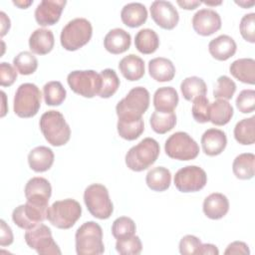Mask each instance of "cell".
<instances>
[{
  "label": "cell",
  "mask_w": 255,
  "mask_h": 255,
  "mask_svg": "<svg viewBox=\"0 0 255 255\" xmlns=\"http://www.w3.org/2000/svg\"><path fill=\"white\" fill-rule=\"evenodd\" d=\"M39 125L44 137L53 146L64 145L71 137V128L64 116L58 111L51 110L44 113Z\"/></svg>",
  "instance_id": "1"
},
{
  "label": "cell",
  "mask_w": 255,
  "mask_h": 255,
  "mask_svg": "<svg viewBox=\"0 0 255 255\" xmlns=\"http://www.w3.org/2000/svg\"><path fill=\"white\" fill-rule=\"evenodd\" d=\"M149 107V93L143 87L132 88L128 95L116 106L119 120L135 121L147 111Z\"/></svg>",
  "instance_id": "2"
},
{
  "label": "cell",
  "mask_w": 255,
  "mask_h": 255,
  "mask_svg": "<svg viewBox=\"0 0 255 255\" xmlns=\"http://www.w3.org/2000/svg\"><path fill=\"white\" fill-rule=\"evenodd\" d=\"M160 147L152 137H145L128 149L126 154V164L133 171H142L151 166L159 155Z\"/></svg>",
  "instance_id": "3"
},
{
  "label": "cell",
  "mask_w": 255,
  "mask_h": 255,
  "mask_svg": "<svg viewBox=\"0 0 255 255\" xmlns=\"http://www.w3.org/2000/svg\"><path fill=\"white\" fill-rule=\"evenodd\" d=\"M78 255H100L105 251L102 227L95 221L82 224L75 234Z\"/></svg>",
  "instance_id": "4"
},
{
  "label": "cell",
  "mask_w": 255,
  "mask_h": 255,
  "mask_svg": "<svg viewBox=\"0 0 255 255\" xmlns=\"http://www.w3.org/2000/svg\"><path fill=\"white\" fill-rule=\"evenodd\" d=\"M93 35V27L85 18H75L62 29L60 42L67 51H76L89 43Z\"/></svg>",
  "instance_id": "5"
},
{
  "label": "cell",
  "mask_w": 255,
  "mask_h": 255,
  "mask_svg": "<svg viewBox=\"0 0 255 255\" xmlns=\"http://www.w3.org/2000/svg\"><path fill=\"white\" fill-rule=\"evenodd\" d=\"M82 215V206L72 198L55 201L49 206L47 219L60 229H69L75 225Z\"/></svg>",
  "instance_id": "6"
},
{
  "label": "cell",
  "mask_w": 255,
  "mask_h": 255,
  "mask_svg": "<svg viewBox=\"0 0 255 255\" xmlns=\"http://www.w3.org/2000/svg\"><path fill=\"white\" fill-rule=\"evenodd\" d=\"M41 91L35 84H21L14 96V113L24 119L36 116L41 107Z\"/></svg>",
  "instance_id": "7"
},
{
  "label": "cell",
  "mask_w": 255,
  "mask_h": 255,
  "mask_svg": "<svg viewBox=\"0 0 255 255\" xmlns=\"http://www.w3.org/2000/svg\"><path fill=\"white\" fill-rule=\"evenodd\" d=\"M84 201L89 212L98 219H108L114 211V205L107 187L100 183L89 185L84 191Z\"/></svg>",
  "instance_id": "8"
},
{
  "label": "cell",
  "mask_w": 255,
  "mask_h": 255,
  "mask_svg": "<svg viewBox=\"0 0 255 255\" xmlns=\"http://www.w3.org/2000/svg\"><path fill=\"white\" fill-rule=\"evenodd\" d=\"M164 150L170 158L191 160L198 155L199 146L187 132L176 131L165 140Z\"/></svg>",
  "instance_id": "9"
},
{
  "label": "cell",
  "mask_w": 255,
  "mask_h": 255,
  "mask_svg": "<svg viewBox=\"0 0 255 255\" xmlns=\"http://www.w3.org/2000/svg\"><path fill=\"white\" fill-rule=\"evenodd\" d=\"M67 82L74 93L84 98L99 95L102 87L101 75L94 70L73 71L68 75Z\"/></svg>",
  "instance_id": "10"
},
{
  "label": "cell",
  "mask_w": 255,
  "mask_h": 255,
  "mask_svg": "<svg viewBox=\"0 0 255 255\" xmlns=\"http://www.w3.org/2000/svg\"><path fill=\"white\" fill-rule=\"evenodd\" d=\"M24 238L27 245L40 255H61L62 253L52 237L51 229L45 224L40 223L27 230Z\"/></svg>",
  "instance_id": "11"
},
{
  "label": "cell",
  "mask_w": 255,
  "mask_h": 255,
  "mask_svg": "<svg viewBox=\"0 0 255 255\" xmlns=\"http://www.w3.org/2000/svg\"><path fill=\"white\" fill-rule=\"evenodd\" d=\"M206 183V172L197 165L184 166L178 169L174 175V185L180 192L199 191Z\"/></svg>",
  "instance_id": "12"
},
{
  "label": "cell",
  "mask_w": 255,
  "mask_h": 255,
  "mask_svg": "<svg viewBox=\"0 0 255 255\" xmlns=\"http://www.w3.org/2000/svg\"><path fill=\"white\" fill-rule=\"evenodd\" d=\"M48 208L27 201L13 210L12 220L18 227L29 230L47 219Z\"/></svg>",
  "instance_id": "13"
},
{
  "label": "cell",
  "mask_w": 255,
  "mask_h": 255,
  "mask_svg": "<svg viewBox=\"0 0 255 255\" xmlns=\"http://www.w3.org/2000/svg\"><path fill=\"white\" fill-rule=\"evenodd\" d=\"M149 9L152 20L157 26L162 29L172 30L179 21L178 12L169 1H153Z\"/></svg>",
  "instance_id": "14"
},
{
  "label": "cell",
  "mask_w": 255,
  "mask_h": 255,
  "mask_svg": "<svg viewBox=\"0 0 255 255\" xmlns=\"http://www.w3.org/2000/svg\"><path fill=\"white\" fill-rule=\"evenodd\" d=\"M24 191L27 201L39 206L49 207L48 203L52 194V187L46 178L32 177L26 183Z\"/></svg>",
  "instance_id": "15"
},
{
  "label": "cell",
  "mask_w": 255,
  "mask_h": 255,
  "mask_svg": "<svg viewBox=\"0 0 255 255\" xmlns=\"http://www.w3.org/2000/svg\"><path fill=\"white\" fill-rule=\"evenodd\" d=\"M192 27L197 34L210 36L221 28V18L215 10L203 8L193 15Z\"/></svg>",
  "instance_id": "16"
},
{
  "label": "cell",
  "mask_w": 255,
  "mask_h": 255,
  "mask_svg": "<svg viewBox=\"0 0 255 255\" xmlns=\"http://www.w3.org/2000/svg\"><path fill=\"white\" fill-rule=\"evenodd\" d=\"M65 0H43L35 9L36 22L45 27L56 24L61 17V14L66 5Z\"/></svg>",
  "instance_id": "17"
},
{
  "label": "cell",
  "mask_w": 255,
  "mask_h": 255,
  "mask_svg": "<svg viewBox=\"0 0 255 255\" xmlns=\"http://www.w3.org/2000/svg\"><path fill=\"white\" fill-rule=\"evenodd\" d=\"M227 137L223 130L208 128L201 136V145L205 154L215 156L220 154L226 147Z\"/></svg>",
  "instance_id": "18"
},
{
  "label": "cell",
  "mask_w": 255,
  "mask_h": 255,
  "mask_svg": "<svg viewBox=\"0 0 255 255\" xmlns=\"http://www.w3.org/2000/svg\"><path fill=\"white\" fill-rule=\"evenodd\" d=\"M131 38L129 33L121 28H115L108 32L104 39L106 50L114 55L122 54L130 47Z\"/></svg>",
  "instance_id": "19"
},
{
  "label": "cell",
  "mask_w": 255,
  "mask_h": 255,
  "mask_svg": "<svg viewBox=\"0 0 255 255\" xmlns=\"http://www.w3.org/2000/svg\"><path fill=\"white\" fill-rule=\"evenodd\" d=\"M202 209L208 218L217 220L227 214L229 210V200L224 194L214 192L204 199Z\"/></svg>",
  "instance_id": "20"
},
{
  "label": "cell",
  "mask_w": 255,
  "mask_h": 255,
  "mask_svg": "<svg viewBox=\"0 0 255 255\" xmlns=\"http://www.w3.org/2000/svg\"><path fill=\"white\" fill-rule=\"evenodd\" d=\"M208 50L214 59L226 61L236 53L237 45L230 36L220 35L209 42Z\"/></svg>",
  "instance_id": "21"
},
{
  "label": "cell",
  "mask_w": 255,
  "mask_h": 255,
  "mask_svg": "<svg viewBox=\"0 0 255 255\" xmlns=\"http://www.w3.org/2000/svg\"><path fill=\"white\" fill-rule=\"evenodd\" d=\"M55 44L54 34L46 28L36 29L29 38V48L32 53L37 55H46L50 53Z\"/></svg>",
  "instance_id": "22"
},
{
  "label": "cell",
  "mask_w": 255,
  "mask_h": 255,
  "mask_svg": "<svg viewBox=\"0 0 255 255\" xmlns=\"http://www.w3.org/2000/svg\"><path fill=\"white\" fill-rule=\"evenodd\" d=\"M53 150L44 145L36 146L28 154V163L31 169L36 172H44L51 168L54 162Z\"/></svg>",
  "instance_id": "23"
},
{
  "label": "cell",
  "mask_w": 255,
  "mask_h": 255,
  "mask_svg": "<svg viewBox=\"0 0 255 255\" xmlns=\"http://www.w3.org/2000/svg\"><path fill=\"white\" fill-rule=\"evenodd\" d=\"M121 19L125 25L136 28L145 23L147 19L146 7L138 2L126 4L121 11Z\"/></svg>",
  "instance_id": "24"
},
{
  "label": "cell",
  "mask_w": 255,
  "mask_h": 255,
  "mask_svg": "<svg viewBox=\"0 0 255 255\" xmlns=\"http://www.w3.org/2000/svg\"><path fill=\"white\" fill-rule=\"evenodd\" d=\"M119 69L127 80L130 82L138 81L144 75V62L140 57L129 54L120 61Z\"/></svg>",
  "instance_id": "25"
},
{
  "label": "cell",
  "mask_w": 255,
  "mask_h": 255,
  "mask_svg": "<svg viewBox=\"0 0 255 255\" xmlns=\"http://www.w3.org/2000/svg\"><path fill=\"white\" fill-rule=\"evenodd\" d=\"M148 72L156 82H169L174 78L175 67L169 59L157 57L148 62Z\"/></svg>",
  "instance_id": "26"
},
{
  "label": "cell",
  "mask_w": 255,
  "mask_h": 255,
  "mask_svg": "<svg viewBox=\"0 0 255 255\" xmlns=\"http://www.w3.org/2000/svg\"><path fill=\"white\" fill-rule=\"evenodd\" d=\"M178 101V94L172 87H161L153 94V107L158 112H173Z\"/></svg>",
  "instance_id": "27"
},
{
  "label": "cell",
  "mask_w": 255,
  "mask_h": 255,
  "mask_svg": "<svg viewBox=\"0 0 255 255\" xmlns=\"http://www.w3.org/2000/svg\"><path fill=\"white\" fill-rule=\"evenodd\" d=\"M230 74L244 84L255 83V61L252 58H241L235 60L229 67Z\"/></svg>",
  "instance_id": "28"
},
{
  "label": "cell",
  "mask_w": 255,
  "mask_h": 255,
  "mask_svg": "<svg viewBox=\"0 0 255 255\" xmlns=\"http://www.w3.org/2000/svg\"><path fill=\"white\" fill-rule=\"evenodd\" d=\"M233 113V107L228 101L217 99L210 104L209 122L215 126H224L230 122Z\"/></svg>",
  "instance_id": "29"
},
{
  "label": "cell",
  "mask_w": 255,
  "mask_h": 255,
  "mask_svg": "<svg viewBox=\"0 0 255 255\" xmlns=\"http://www.w3.org/2000/svg\"><path fill=\"white\" fill-rule=\"evenodd\" d=\"M147 186L153 191H164L171 183V173L163 166H156L148 170L145 176Z\"/></svg>",
  "instance_id": "30"
},
{
  "label": "cell",
  "mask_w": 255,
  "mask_h": 255,
  "mask_svg": "<svg viewBox=\"0 0 255 255\" xmlns=\"http://www.w3.org/2000/svg\"><path fill=\"white\" fill-rule=\"evenodd\" d=\"M134 46L144 55L154 53L159 46V38L155 31L149 28L139 30L134 38Z\"/></svg>",
  "instance_id": "31"
},
{
  "label": "cell",
  "mask_w": 255,
  "mask_h": 255,
  "mask_svg": "<svg viewBox=\"0 0 255 255\" xmlns=\"http://www.w3.org/2000/svg\"><path fill=\"white\" fill-rule=\"evenodd\" d=\"M234 175L239 179H250L255 172V155L251 152H244L237 155L232 163Z\"/></svg>",
  "instance_id": "32"
},
{
  "label": "cell",
  "mask_w": 255,
  "mask_h": 255,
  "mask_svg": "<svg viewBox=\"0 0 255 255\" xmlns=\"http://www.w3.org/2000/svg\"><path fill=\"white\" fill-rule=\"evenodd\" d=\"M180 90L186 101H193L198 97L205 96L207 93L205 82L196 76L185 78L180 84Z\"/></svg>",
  "instance_id": "33"
},
{
  "label": "cell",
  "mask_w": 255,
  "mask_h": 255,
  "mask_svg": "<svg viewBox=\"0 0 255 255\" xmlns=\"http://www.w3.org/2000/svg\"><path fill=\"white\" fill-rule=\"evenodd\" d=\"M235 139L243 145L253 144L255 141V116L243 119L234 128Z\"/></svg>",
  "instance_id": "34"
},
{
  "label": "cell",
  "mask_w": 255,
  "mask_h": 255,
  "mask_svg": "<svg viewBox=\"0 0 255 255\" xmlns=\"http://www.w3.org/2000/svg\"><path fill=\"white\" fill-rule=\"evenodd\" d=\"M149 124L153 131L159 134H163L175 127L176 115L173 112L164 113L155 111L150 116Z\"/></svg>",
  "instance_id": "35"
},
{
  "label": "cell",
  "mask_w": 255,
  "mask_h": 255,
  "mask_svg": "<svg viewBox=\"0 0 255 255\" xmlns=\"http://www.w3.org/2000/svg\"><path fill=\"white\" fill-rule=\"evenodd\" d=\"M117 128L121 137L127 140H134L143 132L144 123L142 118L135 121L118 120Z\"/></svg>",
  "instance_id": "36"
},
{
  "label": "cell",
  "mask_w": 255,
  "mask_h": 255,
  "mask_svg": "<svg viewBox=\"0 0 255 255\" xmlns=\"http://www.w3.org/2000/svg\"><path fill=\"white\" fill-rule=\"evenodd\" d=\"M44 101L48 106H60L66 99L67 92L59 81H51L43 87Z\"/></svg>",
  "instance_id": "37"
},
{
  "label": "cell",
  "mask_w": 255,
  "mask_h": 255,
  "mask_svg": "<svg viewBox=\"0 0 255 255\" xmlns=\"http://www.w3.org/2000/svg\"><path fill=\"white\" fill-rule=\"evenodd\" d=\"M102 87L99 93V97L103 99H108L112 97L120 87V79L113 69H105L101 73Z\"/></svg>",
  "instance_id": "38"
},
{
  "label": "cell",
  "mask_w": 255,
  "mask_h": 255,
  "mask_svg": "<svg viewBox=\"0 0 255 255\" xmlns=\"http://www.w3.org/2000/svg\"><path fill=\"white\" fill-rule=\"evenodd\" d=\"M13 65L19 74L27 76L37 70L38 60L31 52L23 51L13 59Z\"/></svg>",
  "instance_id": "39"
},
{
  "label": "cell",
  "mask_w": 255,
  "mask_h": 255,
  "mask_svg": "<svg viewBox=\"0 0 255 255\" xmlns=\"http://www.w3.org/2000/svg\"><path fill=\"white\" fill-rule=\"evenodd\" d=\"M136 226L134 221L127 216L117 218L112 225V234L116 239H124L134 235Z\"/></svg>",
  "instance_id": "40"
},
{
  "label": "cell",
  "mask_w": 255,
  "mask_h": 255,
  "mask_svg": "<svg viewBox=\"0 0 255 255\" xmlns=\"http://www.w3.org/2000/svg\"><path fill=\"white\" fill-rule=\"evenodd\" d=\"M116 250L122 255H138L142 250V244L138 236L132 235L124 239H117Z\"/></svg>",
  "instance_id": "41"
},
{
  "label": "cell",
  "mask_w": 255,
  "mask_h": 255,
  "mask_svg": "<svg viewBox=\"0 0 255 255\" xmlns=\"http://www.w3.org/2000/svg\"><path fill=\"white\" fill-rule=\"evenodd\" d=\"M236 91V84L227 76H220L213 90V96L216 99L231 100Z\"/></svg>",
  "instance_id": "42"
},
{
  "label": "cell",
  "mask_w": 255,
  "mask_h": 255,
  "mask_svg": "<svg viewBox=\"0 0 255 255\" xmlns=\"http://www.w3.org/2000/svg\"><path fill=\"white\" fill-rule=\"evenodd\" d=\"M209 107L210 103L205 96L194 99L191 108L193 119L200 124L209 122Z\"/></svg>",
  "instance_id": "43"
},
{
  "label": "cell",
  "mask_w": 255,
  "mask_h": 255,
  "mask_svg": "<svg viewBox=\"0 0 255 255\" xmlns=\"http://www.w3.org/2000/svg\"><path fill=\"white\" fill-rule=\"evenodd\" d=\"M236 107L242 114H249L255 109V91L251 89L243 90L236 99Z\"/></svg>",
  "instance_id": "44"
},
{
  "label": "cell",
  "mask_w": 255,
  "mask_h": 255,
  "mask_svg": "<svg viewBox=\"0 0 255 255\" xmlns=\"http://www.w3.org/2000/svg\"><path fill=\"white\" fill-rule=\"evenodd\" d=\"M239 29L244 40L255 43V13L244 15L240 21Z\"/></svg>",
  "instance_id": "45"
},
{
  "label": "cell",
  "mask_w": 255,
  "mask_h": 255,
  "mask_svg": "<svg viewBox=\"0 0 255 255\" xmlns=\"http://www.w3.org/2000/svg\"><path fill=\"white\" fill-rule=\"evenodd\" d=\"M201 244L202 243L198 237L194 235H185L179 242V252L182 255L197 254Z\"/></svg>",
  "instance_id": "46"
},
{
  "label": "cell",
  "mask_w": 255,
  "mask_h": 255,
  "mask_svg": "<svg viewBox=\"0 0 255 255\" xmlns=\"http://www.w3.org/2000/svg\"><path fill=\"white\" fill-rule=\"evenodd\" d=\"M17 79V72L14 67L6 62L0 64V85L2 87H10Z\"/></svg>",
  "instance_id": "47"
},
{
  "label": "cell",
  "mask_w": 255,
  "mask_h": 255,
  "mask_svg": "<svg viewBox=\"0 0 255 255\" xmlns=\"http://www.w3.org/2000/svg\"><path fill=\"white\" fill-rule=\"evenodd\" d=\"M0 224H1V228H0V245L2 247L4 246H9L13 243V232L10 228L9 225L6 224V222L1 219L0 220Z\"/></svg>",
  "instance_id": "48"
},
{
  "label": "cell",
  "mask_w": 255,
  "mask_h": 255,
  "mask_svg": "<svg viewBox=\"0 0 255 255\" xmlns=\"http://www.w3.org/2000/svg\"><path fill=\"white\" fill-rule=\"evenodd\" d=\"M225 255H231V254H242V255H249L250 250L248 248V245L242 241H234L230 243L226 250L224 251Z\"/></svg>",
  "instance_id": "49"
},
{
  "label": "cell",
  "mask_w": 255,
  "mask_h": 255,
  "mask_svg": "<svg viewBox=\"0 0 255 255\" xmlns=\"http://www.w3.org/2000/svg\"><path fill=\"white\" fill-rule=\"evenodd\" d=\"M218 255L219 251L217 249V247L213 244L210 243H206V244H201L197 255Z\"/></svg>",
  "instance_id": "50"
},
{
  "label": "cell",
  "mask_w": 255,
  "mask_h": 255,
  "mask_svg": "<svg viewBox=\"0 0 255 255\" xmlns=\"http://www.w3.org/2000/svg\"><path fill=\"white\" fill-rule=\"evenodd\" d=\"M0 21H1V37H3L9 31L11 26L9 17L3 11L0 12Z\"/></svg>",
  "instance_id": "51"
},
{
  "label": "cell",
  "mask_w": 255,
  "mask_h": 255,
  "mask_svg": "<svg viewBox=\"0 0 255 255\" xmlns=\"http://www.w3.org/2000/svg\"><path fill=\"white\" fill-rule=\"evenodd\" d=\"M177 4L182 8V9H185V10H193L195 9L196 7H198L201 2L200 1H196V0H191V1H181V0H178L177 1Z\"/></svg>",
  "instance_id": "52"
},
{
  "label": "cell",
  "mask_w": 255,
  "mask_h": 255,
  "mask_svg": "<svg viewBox=\"0 0 255 255\" xmlns=\"http://www.w3.org/2000/svg\"><path fill=\"white\" fill-rule=\"evenodd\" d=\"M33 3L32 0H29V1H13V4L18 6L19 8L21 9H26L27 7H29L31 4Z\"/></svg>",
  "instance_id": "53"
},
{
  "label": "cell",
  "mask_w": 255,
  "mask_h": 255,
  "mask_svg": "<svg viewBox=\"0 0 255 255\" xmlns=\"http://www.w3.org/2000/svg\"><path fill=\"white\" fill-rule=\"evenodd\" d=\"M235 3L238 4L239 6L243 7V8H248V7H251L252 5L255 4L254 1H250V2H246V1H239V2H237V1H236Z\"/></svg>",
  "instance_id": "54"
},
{
  "label": "cell",
  "mask_w": 255,
  "mask_h": 255,
  "mask_svg": "<svg viewBox=\"0 0 255 255\" xmlns=\"http://www.w3.org/2000/svg\"><path fill=\"white\" fill-rule=\"evenodd\" d=\"M204 4H206V5H209V6H214V5H220L222 2L221 1H217V2H210V1H204L203 2Z\"/></svg>",
  "instance_id": "55"
}]
</instances>
